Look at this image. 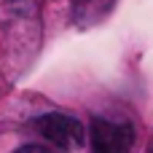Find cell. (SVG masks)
<instances>
[{
	"label": "cell",
	"mask_w": 153,
	"mask_h": 153,
	"mask_svg": "<svg viewBox=\"0 0 153 153\" xmlns=\"http://www.w3.org/2000/svg\"><path fill=\"white\" fill-rule=\"evenodd\" d=\"M134 143V126L121 118H91V151L94 153H129Z\"/></svg>",
	"instance_id": "cell-1"
},
{
	"label": "cell",
	"mask_w": 153,
	"mask_h": 153,
	"mask_svg": "<svg viewBox=\"0 0 153 153\" xmlns=\"http://www.w3.org/2000/svg\"><path fill=\"white\" fill-rule=\"evenodd\" d=\"M35 129L59 151H78L86 140V129L78 118L65 116V113H46L35 118Z\"/></svg>",
	"instance_id": "cell-2"
},
{
	"label": "cell",
	"mask_w": 153,
	"mask_h": 153,
	"mask_svg": "<svg viewBox=\"0 0 153 153\" xmlns=\"http://www.w3.org/2000/svg\"><path fill=\"white\" fill-rule=\"evenodd\" d=\"M13 153H48L46 148H40V145H24V148H19V151Z\"/></svg>",
	"instance_id": "cell-3"
}]
</instances>
